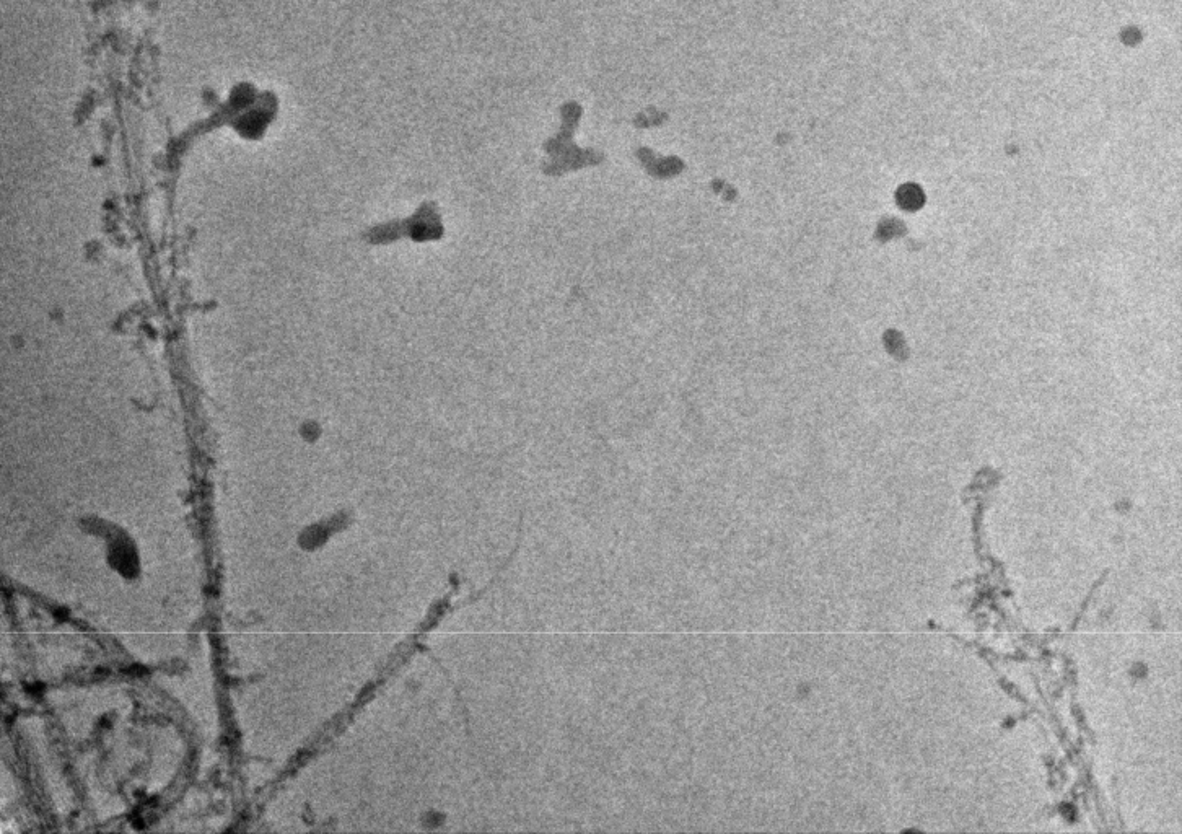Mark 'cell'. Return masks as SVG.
<instances>
[{"instance_id":"cell-1","label":"cell","mask_w":1182,"mask_h":834,"mask_svg":"<svg viewBox=\"0 0 1182 834\" xmlns=\"http://www.w3.org/2000/svg\"><path fill=\"white\" fill-rule=\"evenodd\" d=\"M443 235V225L438 216L435 204H424L419 211L406 220H396L391 224L375 227L368 233V240L372 243H390L403 237H411L416 242L438 240Z\"/></svg>"}]
</instances>
